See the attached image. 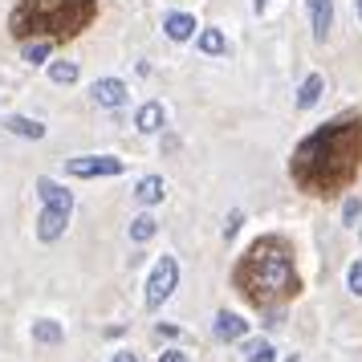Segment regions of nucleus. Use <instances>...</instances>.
<instances>
[{
  "mask_svg": "<svg viewBox=\"0 0 362 362\" xmlns=\"http://www.w3.org/2000/svg\"><path fill=\"white\" fill-rule=\"evenodd\" d=\"M98 17V0H21L8 17V33L17 41H66L90 29Z\"/></svg>",
  "mask_w": 362,
  "mask_h": 362,
  "instance_id": "nucleus-3",
  "label": "nucleus"
},
{
  "mask_svg": "<svg viewBox=\"0 0 362 362\" xmlns=\"http://www.w3.org/2000/svg\"><path fill=\"white\" fill-rule=\"evenodd\" d=\"M163 29H167L171 41H192L199 25H196V17H187V13H171V17L163 21Z\"/></svg>",
  "mask_w": 362,
  "mask_h": 362,
  "instance_id": "nucleus-11",
  "label": "nucleus"
},
{
  "mask_svg": "<svg viewBox=\"0 0 362 362\" xmlns=\"http://www.w3.org/2000/svg\"><path fill=\"white\" fill-rule=\"evenodd\" d=\"M199 53H208V57H224L228 53V41H224V33L220 29H204V33L196 37Z\"/></svg>",
  "mask_w": 362,
  "mask_h": 362,
  "instance_id": "nucleus-14",
  "label": "nucleus"
},
{
  "mask_svg": "<svg viewBox=\"0 0 362 362\" xmlns=\"http://www.w3.org/2000/svg\"><path fill=\"white\" fill-rule=\"evenodd\" d=\"M310 8V25H313V41H326L334 29V0H305Z\"/></svg>",
  "mask_w": 362,
  "mask_h": 362,
  "instance_id": "nucleus-7",
  "label": "nucleus"
},
{
  "mask_svg": "<svg viewBox=\"0 0 362 362\" xmlns=\"http://www.w3.org/2000/svg\"><path fill=\"white\" fill-rule=\"evenodd\" d=\"M49 49H53V41H29V45H25V62L41 66V62L49 57Z\"/></svg>",
  "mask_w": 362,
  "mask_h": 362,
  "instance_id": "nucleus-20",
  "label": "nucleus"
},
{
  "mask_svg": "<svg viewBox=\"0 0 362 362\" xmlns=\"http://www.w3.org/2000/svg\"><path fill=\"white\" fill-rule=\"evenodd\" d=\"M37 196H41V216H37V236L53 245L66 236V224H69V212H74V196H69L62 183L53 180H37Z\"/></svg>",
  "mask_w": 362,
  "mask_h": 362,
  "instance_id": "nucleus-4",
  "label": "nucleus"
},
{
  "mask_svg": "<svg viewBox=\"0 0 362 362\" xmlns=\"http://www.w3.org/2000/svg\"><path fill=\"white\" fill-rule=\"evenodd\" d=\"M163 196H167V183H163V175H147V180H139V187H134V199H139L143 208H151V204H159Z\"/></svg>",
  "mask_w": 362,
  "mask_h": 362,
  "instance_id": "nucleus-12",
  "label": "nucleus"
},
{
  "mask_svg": "<svg viewBox=\"0 0 362 362\" xmlns=\"http://www.w3.org/2000/svg\"><path fill=\"white\" fill-rule=\"evenodd\" d=\"M110 362H139V358H134L131 350H122V354H115V358H110Z\"/></svg>",
  "mask_w": 362,
  "mask_h": 362,
  "instance_id": "nucleus-25",
  "label": "nucleus"
},
{
  "mask_svg": "<svg viewBox=\"0 0 362 362\" xmlns=\"http://www.w3.org/2000/svg\"><path fill=\"white\" fill-rule=\"evenodd\" d=\"M49 78H53V86H74L78 82V66H74V62H53Z\"/></svg>",
  "mask_w": 362,
  "mask_h": 362,
  "instance_id": "nucleus-18",
  "label": "nucleus"
},
{
  "mask_svg": "<svg viewBox=\"0 0 362 362\" xmlns=\"http://www.w3.org/2000/svg\"><path fill=\"white\" fill-rule=\"evenodd\" d=\"M264 8H269V0H257V13H264Z\"/></svg>",
  "mask_w": 362,
  "mask_h": 362,
  "instance_id": "nucleus-26",
  "label": "nucleus"
},
{
  "mask_svg": "<svg viewBox=\"0 0 362 362\" xmlns=\"http://www.w3.org/2000/svg\"><path fill=\"white\" fill-rule=\"evenodd\" d=\"M232 281H236V289H240L252 305H261V310L289 301V297H297V289H301L297 269H293V252H289V245H285L281 236H261V240H252V248H248L245 257H240V264H236Z\"/></svg>",
  "mask_w": 362,
  "mask_h": 362,
  "instance_id": "nucleus-2",
  "label": "nucleus"
},
{
  "mask_svg": "<svg viewBox=\"0 0 362 362\" xmlns=\"http://www.w3.org/2000/svg\"><path fill=\"white\" fill-rule=\"evenodd\" d=\"M4 127H8L13 134H21V139H45V127L33 122V118H8Z\"/></svg>",
  "mask_w": 362,
  "mask_h": 362,
  "instance_id": "nucleus-17",
  "label": "nucleus"
},
{
  "mask_svg": "<svg viewBox=\"0 0 362 362\" xmlns=\"http://www.w3.org/2000/svg\"><path fill=\"white\" fill-rule=\"evenodd\" d=\"M163 122H167V110H163V102H147V106H139V115H134V127L143 134H155V131H163Z\"/></svg>",
  "mask_w": 362,
  "mask_h": 362,
  "instance_id": "nucleus-10",
  "label": "nucleus"
},
{
  "mask_svg": "<svg viewBox=\"0 0 362 362\" xmlns=\"http://www.w3.org/2000/svg\"><path fill=\"white\" fill-rule=\"evenodd\" d=\"M90 94H94V102H98V106H110V110H115V106H122V102H127V86L118 82V78H102V82L90 86Z\"/></svg>",
  "mask_w": 362,
  "mask_h": 362,
  "instance_id": "nucleus-9",
  "label": "nucleus"
},
{
  "mask_svg": "<svg viewBox=\"0 0 362 362\" xmlns=\"http://www.w3.org/2000/svg\"><path fill=\"white\" fill-rule=\"evenodd\" d=\"M66 171L78 175V180H98V175H118L122 171V159L118 155H78V159L66 163Z\"/></svg>",
  "mask_w": 362,
  "mask_h": 362,
  "instance_id": "nucleus-6",
  "label": "nucleus"
},
{
  "mask_svg": "<svg viewBox=\"0 0 362 362\" xmlns=\"http://www.w3.org/2000/svg\"><path fill=\"white\" fill-rule=\"evenodd\" d=\"M175 285H180V261L175 257H159L147 277V310H159L167 297L175 293Z\"/></svg>",
  "mask_w": 362,
  "mask_h": 362,
  "instance_id": "nucleus-5",
  "label": "nucleus"
},
{
  "mask_svg": "<svg viewBox=\"0 0 362 362\" xmlns=\"http://www.w3.org/2000/svg\"><path fill=\"white\" fill-rule=\"evenodd\" d=\"M33 338L45 346H57L66 338V329H62V322H53V317H41V322H33Z\"/></svg>",
  "mask_w": 362,
  "mask_h": 362,
  "instance_id": "nucleus-15",
  "label": "nucleus"
},
{
  "mask_svg": "<svg viewBox=\"0 0 362 362\" xmlns=\"http://www.w3.org/2000/svg\"><path fill=\"white\" fill-rule=\"evenodd\" d=\"M159 362H187V354H183V350H163Z\"/></svg>",
  "mask_w": 362,
  "mask_h": 362,
  "instance_id": "nucleus-24",
  "label": "nucleus"
},
{
  "mask_svg": "<svg viewBox=\"0 0 362 362\" xmlns=\"http://www.w3.org/2000/svg\"><path fill=\"white\" fill-rule=\"evenodd\" d=\"M346 285H350V293L362 297V261L350 264V273H346Z\"/></svg>",
  "mask_w": 362,
  "mask_h": 362,
  "instance_id": "nucleus-21",
  "label": "nucleus"
},
{
  "mask_svg": "<svg viewBox=\"0 0 362 362\" xmlns=\"http://www.w3.org/2000/svg\"><path fill=\"white\" fill-rule=\"evenodd\" d=\"M240 220H245L240 212H232V216H228V224H224V236H228V240L236 236V228H240Z\"/></svg>",
  "mask_w": 362,
  "mask_h": 362,
  "instance_id": "nucleus-23",
  "label": "nucleus"
},
{
  "mask_svg": "<svg viewBox=\"0 0 362 362\" xmlns=\"http://www.w3.org/2000/svg\"><path fill=\"white\" fill-rule=\"evenodd\" d=\"M245 362H277V350L269 342H248L245 346Z\"/></svg>",
  "mask_w": 362,
  "mask_h": 362,
  "instance_id": "nucleus-19",
  "label": "nucleus"
},
{
  "mask_svg": "<svg viewBox=\"0 0 362 362\" xmlns=\"http://www.w3.org/2000/svg\"><path fill=\"white\" fill-rule=\"evenodd\" d=\"M358 216H362V199L350 196V199H346V208H342V220H346V224H354Z\"/></svg>",
  "mask_w": 362,
  "mask_h": 362,
  "instance_id": "nucleus-22",
  "label": "nucleus"
},
{
  "mask_svg": "<svg viewBox=\"0 0 362 362\" xmlns=\"http://www.w3.org/2000/svg\"><path fill=\"white\" fill-rule=\"evenodd\" d=\"M322 90H326V78H322V74H310V78L301 82V90H297V106H301V110H310V106H317V98H322Z\"/></svg>",
  "mask_w": 362,
  "mask_h": 362,
  "instance_id": "nucleus-13",
  "label": "nucleus"
},
{
  "mask_svg": "<svg viewBox=\"0 0 362 362\" xmlns=\"http://www.w3.org/2000/svg\"><path fill=\"white\" fill-rule=\"evenodd\" d=\"M212 329H216V338H220V342H240V338L248 334V322L240 317V313L220 310V313H216V326Z\"/></svg>",
  "mask_w": 362,
  "mask_h": 362,
  "instance_id": "nucleus-8",
  "label": "nucleus"
},
{
  "mask_svg": "<svg viewBox=\"0 0 362 362\" xmlns=\"http://www.w3.org/2000/svg\"><path fill=\"white\" fill-rule=\"evenodd\" d=\"M362 167V118H334L317 127L310 139H301L293 151L289 175L310 196H334L350 187Z\"/></svg>",
  "mask_w": 362,
  "mask_h": 362,
  "instance_id": "nucleus-1",
  "label": "nucleus"
},
{
  "mask_svg": "<svg viewBox=\"0 0 362 362\" xmlns=\"http://www.w3.org/2000/svg\"><path fill=\"white\" fill-rule=\"evenodd\" d=\"M358 21H362V0H358Z\"/></svg>",
  "mask_w": 362,
  "mask_h": 362,
  "instance_id": "nucleus-27",
  "label": "nucleus"
},
{
  "mask_svg": "<svg viewBox=\"0 0 362 362\" xmlns=\"http://www.w3.org/2000/svg\"><path fill=\"white\" fill-rule=\"evenodd\" d=\"M155 232H159V224H155V216H147V212H143V216H134V220H131V240H134V245H147V240L155 236Z\"/></svg>",
  "mask_w": 362,
  "mask_h": 362,
  "instance_id": "nucleus-16",
  "label": "nucleus"
}]
</instances>
